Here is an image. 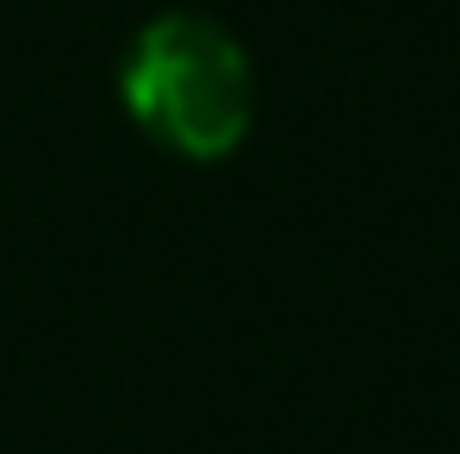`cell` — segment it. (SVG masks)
I'll list each match as a JSON object with an SVG mask.
<instances>
[{
	"instance_id": "cell-1",
	"label": "cell",
	"mask_w": 460,
	"mask_h": 454,
	"mask_svg": "<svg viewBox=\"0 0 460 454\" xmlns=\"http://www.w3.org/2000/svg\"><path fill=\"white\" fill-rule=\"evenodd\" d=\"M119 100L162 150L187 162H218L249 138L255 69L218 19L162 13L125 50Z\"/></svg>"
}]
</instances>
